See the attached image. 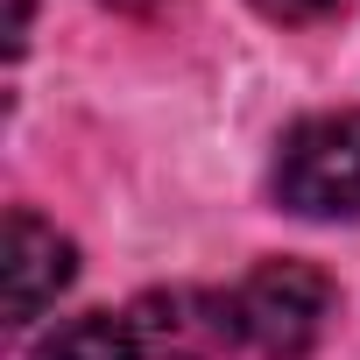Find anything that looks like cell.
Segmentation results:
<instances>
[{
    "label": "cell",
    "instance_id": "obj_1",
    "mask_svg": "<svg viewBox=\"0 0 360 360\" xmlns=\"http://www.w3.org/2000/svg\"><path fill=\"white\" fill-rule=\"evenodd\" d=\"M276 198L297 219H353L360 212V106L311 113L283 134Z\"/></svg>",
    "mask_w": 360,
    "mask_h": 360
},
{
    "label": "cell",
    "instance_id": "obj_2",
    "mask_svg": "<svg viewBox=\"0 0 360 360\" xmlns=\"http://www.w3.org/2000/svg\"><path fill=\"white\" fill-rule=\"evenodd\" d=\"M233 304H240V339L262 360H304L325 339V325L339 311V290L311 262H262L233 290Z\"/></svg>",
    "mask_w": 360,
    "mask_h": 360
},
{
    "label": "cell",
    "instance_id": "obj_3",
    "mask_svg": "<svg viewBox=\"0 0 360 360\" xmlns=\"http://www.w3.org/2000/svg\"><path fill=\"white\" fill-rule=\"evenodd\" d=\"M127 325L141 360H219L240 339V304L198 283H176V290H148L127 311Z\"/></svg>",
    "mask_w": 360,
    "mask_h": 360
},
{
    "label": "cell",
    "instance_id": "obj_4",
    "mask_svg": "<svg viewBox=\"0 0 360 360\" xmlns=\"http://www.w3.org/2000/svg\"><path fill=\"white\" fill-rule=\"evenodd\" d=\"M8 325H29L43 304H57V290L78 276V248L36 219V212H8Z\"/></svg>",
    "mask_w": 360,
    "mask_h": 360
},
{
    "label": "cell",
    "instance_id": "obj_5",
    "mask_svg": "<svg viewBox=\"0 0 360 360\" xmlns=\"http://www.w3.org/2000/svg\"><path fill=\"white\" fill-rule=\"evenodd\" d=\"M29 360H141V346H134V325H127V318H113V311H85V318L57 325Z\"/></svg>",
    "mask_w": 360,
    "mask_h": 360
},
{
    "label": "cell",
    "instance_id": "obj_6",
    "mask_svg": "<svg viewBox=\"0 0 360 360\" xmlns=\"http://www.w3.org/2000/svg\"><path fill=\"white\" fill-rule=\"evenodd\" d=\"M255 8L269 22H283V29H311V22H332L346 0H255Z\"/></svg>",
    "mask_w": 360,
    "mask_h": 360
},
{
    "label": "cell",
    "instance_id": "obj_7",
    "mask_svg": "<svg viewBox=\"0 0 360 360\" xmlns=\"http://www.w3.org/2000/svg\"><path fill=\"white\" fill-rule=\"evenodd\" d=\"M22 43H29V0H15V15H8V50L22 57Z\"/></svg>",
    "mask_w": 360,
    "mask_h": 360
},
{
    "label": "cell",
    "instance_id": "obj_8",
    "mask_svg": "<svg viewBox=\"0 0 360 360\" xmlns=\"http://www.w3.org/2000/svg\"><path fill=\"white\" fill-rule=\"evenodd\" d=\"M99 8H113V15H155V8H169V0H99Z\"/></svg>",
    "mask_w": 360,
    "mask_h": 360
}]
</instances>
